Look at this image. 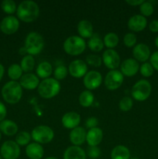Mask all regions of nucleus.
<instances>
[{"label": "nucleus", "mask_w": 158, "mask_h": 159, "mask_svg": "<svg viewBox=\"0 0 158 159\" xmlns=\"http://www.w3.org/2000/svg\"><path fill=\"white\" fill-rule=\"evenodd\" d=\"M17 18L24 23H32L38 18L40 15V7L38 4L31 0L21 2L17 6Z\"/></svg>", "instance_id": "f257e3e1"}, {"label": "nucleus", "mask_w": 158, "mask_h": 159, "mask_svg": "<svg viewBox=\"0 0 158 159\" xmlns=\"http://www.w3.org/2000/svg\"><path fill=\"white\" fill-rule=\"evenodd\" d=\"M3 99L9 104H16L23 97V88L20 82L9 81L6 82L1 90Z\"/></svg>", "instance_id": "f03ea898"}, {"label": "nucleus", "mask_w": 158, "mask_h": 159, "mask_svg": "<svg viewBox=\"0 0 158 159\" xmlns=\"http://www.w3.org/2000/svg\"><path fill=\"white\" fill-rule=\"evenodd\" d=\"M60 83L54 78L43 79L39 84L37 92L40 97L45 99H50L55 97L60 91Z\"/></svg>", "instance_id": "7ed1b4c3"}, {"label": "nucleus", "mask_w": 158, "mask_h": 159, "mask_svg": "<svg viewBox=\"0 0 158 159\" xmlns=\"http://www.w3.org/2000/svg\"><path fill=\"white\" fill-rule=\"evenodd\" d=\"M24 48L29 55H37L44 48V39L43 36L37 32H30L25 39Z\"/></svg>", "instance_id": "20e7f679"}, {"label": "nucleus", "mask_w": 158, "mask_h": 159, "mask_svg": "<svg viewBox=\"0 0 158 159\" xmlns=\"http://www.w3.org/2000/svg\"><path fill=\"white\" fill-rule=\"evenodd\" d=\"M64 51L71 56H77L81 54L86 48L85 39L79 36H71L64 40L63 44Z\"/></svg>", "instance_id": "39448f33"}, {"label": "nucleus", "mask_w": 158, "mask_h": 159, "mask_svg": "<svg viewBox=\"0 0 158 159\" xmlns=\"http://www.w3.org/2000/svg\"><path fill=\"white\" fill-rule=\"evenodd\" d=\"M151 92L152 85L150 82L146 79H140L132 88V97L138 102H143L150 97Z\"/></svg>", "instance_id": "423d86ee"}, {"label": "nucleus", "mask_w": 158, "mask_h": 159, "mask_svg": "<svg viewBox=\"0 0 158 159\" xmlns=\"http://www.w3.org/2000/svg\"><path fill=\"white\" fill-rule=\"evenodd\" d=\"M31 138L40 144H46L50 143L54 138V132L51 127L46 125H39L33 129Z\"/></svg>", "instance_id": "0eeeda50"}, {"label": "nucleus", "mask_w": 158, "mask_h": 159, "mask_svg": "<svg viewBox=\"0 0 158 159\" xmlns=\"http://www.w3.org/2000/svg\"><path fill=\"white\" fill-rule=\"evenodd\" d=\"M123 81L124 76L120 71L117 69L110 70L105 75L104 83L107 89L114 91L120 88Z\"/></svg>", "instance_id": "6e6552de"}, {"label": "nucleus", "mask_w": 158, "mask_h": 159, "mask_svg": "<svg viewBox=\"0 0 158 159\" xmlns=\"http://www.w3.org/2000/svg\"><path fill=\"white\" fill-rule=\"evenodd\" d=\"M20 153V147L14 141H5L0 148V155L3 159H17Z\"/></svg>", "instance_id": "1a4fd4ad"}, {"label": "nucleus", "mask_w": 158, "mask_h": 159, "mask_svg": "<svg viewBox=\"0 0 158 159\" xmlns=\"http://www.w3.org/2000/svg\"><path fill=\"white\" fill-rule=\"evenodd\" d=\"M102 63L109 70H116L121 65L120 56L114 49H107L102 54Z\"/></svg>", "instance_id": "9d476101"}, {"label": "nucleus", "mask_w": 158, "mask_h": 159, "mask_svg": "<svg viewBox=\"0 0 158 159\" xmlns=\"http://www.w3.org/2000/svg\"><path fill=\"white\" fill-rule=\"evenodd\" d=\"M102 83V76L99 71H90L83 78V84L87 90L92 91L99 88Z\"/></svg>", "instance_id": "9b49d317"}, {"label": "nucleus", "mask_w": 158, "mask_h": 159, "mask_svg": "<svg viewBox=\"0 0 158 159\" xmlns=\"http://www.w3.org/2000/svg\"><path fill=\"white\" fill-rule=\"evenodd\" d=\"M20 28V20L14 16L4 17L0 23V30L5 34L11 35L18 31Z\"/></svg>", "instance_id": "f8f14e48"}, {"label": "nucleus", "mask_w": 158, "mask_h": 159, "mask_svg": "<svg viewBox=\"0 0 158 159\" xmlns=\"http://www.w3.org/2000/svg\"><path fill=\"white\" fill-rule=\"evenodd\" d=\"M68 73L75 79L84 78L88 72V65L85 61L76 59L72 61L68 66Z\"/></svg>", "instance_id": "ddd939ff"}, {"label": "nucleus", "mask_w": 158, "mask_h": 159, "mask_svg": "<svg viewBox=\"0 0 158 159\" xmlns=\"http://www.w3.org/2000/svg\"><path fill=\"white\" fill-rule=\"evenodd\" d=\"M139 71V64L134 58H127L120 65V71L123 76L133 77Z\"/></svg>", "instance_id": "4468645a"}, {"label": "nucleus", "mask_w": 158, "mask_h": 159, "mask_svg": "<svg viewBox=\"0 0 158 159\" xmlns=\"http://www.w3.org/2000/svg\"><path fill=\"white\" fill-rule=\"evenodd\" d=\"M133 55L138 62H147L151 55L150 48L143 43H137L133 49Z\"/></svg>", "instance_id": "2eb2a0df"}, {"label": "nucleus", "mask_w": 158, "mask_h": 159, "mask_svg": "<svg viewBox=\"0 0 158 159\" xmlns=\"http://www.w3.org/2000/svg\"><path fill=\"white\" fill-rule=\"evenodd\" d=\"M81 123V116L76 112H68L61 118V124L65 128L73 130L79 127Z\"/></svg>", "instance_id": "dca6fc26"}, {"label": "nucleus", "mask_w": 158, "mask_h": 159, "mask_svg": "<svg viewBox=\"0 0 158 159\" xmlns=\"http://www.w3.org/2000/svg\"><path fill=\"white\" fill-rule=\"evenodd\" d=\"M128 28L133 32L143 31L147 26V20L140 14L132 16L128 20Z\"/></svg>", "instance_id": "f3484780"}, {"label": "nucleus", "mask_w": 158, "mask_h": 159, "mask_svg": "<svg viewBox=\"0 0 158 159\" xmlns=\"http://www.w3.org/2000/svg\"><path fill=\"white\" fill-rule=\"evenodd\" d=\"M19 82L22 88L24 89L34 90L38 88L40 82L37 75L33 74V73H26L23 75Z\"/></svg>", "instance_id": "a211bd4d"}, {"label": "nucleus", "mask_w": 158, "mask_h": 159, "mask_svg": "<svg viewBox=\"0 0 158 159\" xmlns=\"http://www.w3.org/2000/svg\"><path fill=\"white\" fill-rule=\"evenodd\" d=\"M86 135L87 131L85 130V129L79 126V127L71 130L69 135L70 141L74 146L80 147L86 141Z\"/></svg>", "instance_id": "6ab92c4d"}, {"label": "nucleus", "mask_w": 158, "mask_h": 159, "mask_svg": "<svg viewBox=\"0 0 158 159\" xmlns=\"http://www.w3.org/2000/svg\"><path fill=\"white\" fill-rule=\"evenodd\" d=\"M103 139V131L99 127L89 129L87 132L86 142L88 146H99Z\"/></svg>", "instance_id": "aec40b11"}, {"label": "nucleus", "mask_w": 158, "mask_h": 159, "mask_svg": "<svg viewBox=\"0 0 158 159\" xmlns=\"http://www.w3.org/2000/svg\"><path fill=\"white\" fill-rule=\"evenodd\" d=\"M26 155L29 159H42L44 155V150L41 144L38 143H29L26 148Z\"/></svg>", "instance_id": "412c9836"}, {"label": "nucleus", "mask_w": 158, "mask_h": 159, "mask_svg": "<svg viewBox=\"0 0 158 159\" xmlns=\"http://www.w3.org/2000/svg\"><path fill=\"white\" fill-rule=\"evenodd\" d=\"M77 30L79 37L83 39H89L94 34L92 23L86 20H82L77 23Z\"/></svg>", "instance_id": "4be33fe9"}, {"label": "nucleus", "mask_w": 158, "mask_h": 159, "mask_svg": "<svg viewBox=\"0 0 158 159\" xmlns=\"http://www.w3.org/2000/svg\"><path fill=\"white\" fill-rule=\"evenodd\" d=\"M87 155L85 151L78 146H70L64 153V159H86Z\"/></svg>", "instance_id": "5701e85b"}, {"label": "nucleus", "mask_w": 158, "mask_h": 159, "mask_svg": "<svg viewBox=\"0 0 158 159\" xmlns=\"http://www.w3.org/2000/svg\"><path fill=\"white\" fill-rule=\"evenodd\" d=\"M19 127L16 123L11 120H6L0 122V131L6 136H14L18 133Z\"/></svg>", "instance_id": "b1692460"}, {"label": "nucleus", "mask_w": 158, "mask_h": 159, "mask_svg": "<svg viewBox=\"0 0 158 159\" xmlns=\"http://www.w3.org/2000/svg\"><path fill=\"white\" fill-rule=\"evenodd\" d=\"M53 67L50 63L47 61L40 62L37 65L36 68V74L39 79H46L48 78H50V75L53 74Z\"/></svg>", "instance_id": "393cba45"}, {"label": "nucleus", "mask_w": 158, "mask_h": 159, "mask_svg": "<svg viewBox=\"0 0 158 159\" xmlns=\"http://www.w3.org/2000/svg\"><path fill=\"white\" fill-rule=\"evenodd\" d=\"M111 159H130V151L124 145H117L112 150Z\"/></svg>", "instance_id": "a878e982"}, {"label": "nucleus", "mask_w": 158, "mask_h": 159, "mask_svg": "<svg viewBox=\"0 0 158 159\" xmlns=\"http://www.w3.org/2000/svg\"><path fill=\"white\" fill-rule=\"evenodd\" d=\"M88 48L93 52H100L104 48L103 40L98 34H94L87 43Z\"/></svg>", "instance_id": "bb28decb"}, {"label": "nucleus", "mask_w": 158, "mask_h": 159, "mask_svg": "<svg viewBox=\"0 0 158 159\" xmlns=\"http://www.w3.org/2000/svg\"><path fill=\"white\" fill-rule=\"evenodd\" d=\"M94 101V96L91 91L89 90H84L81 92L78 97V102L79 104L82 107H85L88 108L90 107L93 104Z\"/></svg>", "instance_id": "cd10ccee"}, {"label": "nucleus", "mask_w": 158, "mask_h": 159, "mask_svg": "<svg viewBox=\"0 0 158 159\" xmlns=\"http://www.w3.org/2000/svg\"><path fill=\"white\" fill-rule=\"evenodd\" d=\"M35 58L33 57V56L27 54V55L23 57L20 65L23 72L29 73V71H33V68H35Z\"/></svg>", "instance_id": "c85d7f7f"}, {"label": "nucleus", "mask_w": 158, "mask_h": 159, "mask_svg": "<svg viewBox=\"0 0 158 159\" xmlns=\"http://www.w3.org/2000/svg\"><path fill=\"white\" fill-rule=\"evenodd\" d=\"M103 42L104 46L106 47L108 49H114L119 44V36L115 33H108L104 37Z\"/></svg>", "instance_id": "c756f323"}, {"label": "nucleus", "mask_w": 158, "mask_h": 159, "mask_svg": "<svg viewBox=\"0 0 158 159\" xmlns=\"http://www.w3.org/2000/svg\"><path fill=\"white\" fill-rule=\"evenodd\" d=\"M23 70L18 64H12L8 68V76L12 81L20 80L23 76Z\"/></svg>", "instance_id": "7c9ffc66"}, {"label": "nucleus", "mask_w": 158, "mask_h": 159, "mask_svg": "<svg viewBox=\"0 0 158 159\" xmlns=\"http://www.w3.org/2000/svg\"><path fill=\"white\" fill-rule=\"evenodd\" d=\"M1 8L3 12L9 16H12L17 10L16 3L12 0H4L2 2Z\"/></svg>", "instance_id": "2f4dec72"}, {"label": "nucleus", "mask_w": 158, "mask_h": 159, "mask_svg": "<svg viewBox=\"0 0 158 159\" xmlns=\"http://www.w3.org/2000/svg\"><path fill=\"white\" fill-rule=\"evenodd\" d=\"M31 134L27 131H20L15 135V141L19 146H27L31 140Z\"/></svg>", "instance_id": "473e14b6"}, {"label": "nucleus", "mask_w": 158, "mask_h": 159, "mask_svg": "<svg viewBox=\"0 0 158 159\" xmlns=\"http://www.w3.org/2000/svg\"><path fill=\"white\" fill-rule=\"evenodd\" d=\"M139 11H140V15L143 16H150L153 13V6L151 2L144 1L142 4L139 6Z\"/></svg>", "instance_id": "72a5a7b5"}, {"label": "nucleus", "mask_w": 158, "mask_h": 159, "mask_svg": "<svg viewBox=\"0 0 158 159\" xmlns=\"http://www.w3.org/2000/svg\"><path fill=\"white\" fill-rule=\"evenodd\" d=\"M53 74H54V79H55L56 80H63V79H64L65 78L67 77V75H68V68H67L65 65H60L54 69Z\"/></svg>", "instance_id": "f704fd0d"}, {"label": "nucleus", "mask_w": 158, "mask_h": 159, "mask_svg": "<svg viewBox=\"0 0 158 159\" xmlns=\"http://www.w3.org/2000/svg\"><path fill=\"white\" fill-rule=\"evenodd\" d=\"M133 106V100L129 96H124L119 101V110L122 112H128L132 109Z\"/></svg>", "instance_id": "c9c22d12"}, {"label": "nucleus", "mask_w": 158, "mask_h": 159, "mask_svg": "<svg viewBox=\"0 0 158 159\" xmlns=\"http://www.w3.org/2000/svg\"><path fill=\"white\" fill-rule=\"evenodd\" d=\"M139 72L143 77L149 78L153 75L154 69L150 62H144L139 66Z\"/></svg>", "instance_id": "e433bc0d"}, {"label": "nucleus", "mask_w": 158, "mask_h": 159, "mask_svg": "<svg viewBox=\"0 0 158 159\" xmlns=\"http://www.w3.org/2000/svg\"><path fill=\"white\" fill-rule=\"evenodd\" d=\"M85 63L94 68L100 67L102 64V57L96 54H88L85 58Z\"/></svg>", "instance_id": "4c0bfd02"}, {"label": "nucleus", "mask_w": 158, "mask_h": 159, "mask_svg": "<svg viewBox=\"0 0 158 159\" xmlns=\"http://www.w3.org/2000/svg\"><path fill=\"white\" fill-rule=\"evenodd\" d=\"M136 36L133 33H127L123 37V43L127 48H134L136 44Z\"/></svg>", "instance_id": "58836bf2"}, {"label": "nucleus", "mask_w": 158, "mask_h": 159, "mask_svg": "<svg viewBox=\"0 0 158 159\" xmlns=\"http://www.w3.org/2000/svg\"><path fill=\"white\" fill-rule=\"evenodd\" d=\"M86 155L91 159H97L100 157L101 150L98 146H88L87 148Z\"/></svg>", "instance_id": "ea45409f"}, {"label": "nucleus", "mask_w": 158, "mask_h": 159, "mask_svg": "<svg viewBox=\"0 0 158 159\" xmlns=\"http://www.w3.org/2000/svg\"><path fill=\"white\" fill-rule=\"evenodd\" d=\"M98 124H99V120L96 117L94 116H91V117H88V119L85 121V126H86L87 128L88 129H92L94 127H97Z\"/></svg>", "instance_id": "a19ab883"}, {"label": "nucleus", "mask_w": 158, "mask_h": 159, "mask_svg": "<svg viewBox=\"0 0 158 159\" xmlns=\"http://www.w3.org/2000/svg\"><path fill=\"white\" fill-rule=\"evenodd\" d=\"M150 63L153 66V69L158 71V51H155L150 55Z\"/></svg>", "instance_id": "79ce46f5"}, {"label": "nucleus", "mask_w": 158, "mask_h": 159, "mask_svg": "<svg viewBox=\"0 0 158 159\" xmlns=\"http://www.w3.org/2000/svg\"><path fill=\"white\" fill-rule=\"evenodd\" d=\"M7 115V109L5 104L0 101V122L4 120Z\"/></svg>", "instance_id": "37998d69"}, {"label": "nucleus", "mask_w": 158, "mask_h": 159, "mask_svg": "<svg viewBox=\"0 0 158 159\" xmlns=\"http://www.w3.org/2000/svg\"><path fill=\"white\" fill-rule=\"evenodd\" d=\"M149 29L151 32L157 33L158 32V20H152L149 24Z\"/></svg>", "instance_id": "c03bdc74"}, {"label": "nucleus", "mask_w": 158, "mask_h": 159, "mask_svg": "<svg viewBox=\"0 0 158 159\" xmlns=\"http://www.w3.org/2000/svg\"><path fill=\"white\" fill-rule=\"evenodd\" d=\"M143 2V0H126L125 2L132 6H139Z\"/></svg>", "instance_id": "a18cd8bd"}, {"label": "nucleus", "mask_w": 158, "mask_h": 159, "mask_svg": "<svg viewBox=\"0 0 158 159\" xmlns=\"http://www.w3.org/2000/svg\"><path fill=\"white\" fill-rule=\"evenodd\" d=\"M4 73H5V68L1 63H0V82L1 80L2 79L3 75H4Z\"/></svg>", "instance_id": "49530a36"}, {"label": "nucleus", "mask_w": 158, "mask_h": 159, "mask_svg": "<svg viewBox=\"0 0 158 159\" xmlns=\"http://www.w3.org/2000/svg\"><path fill=\"white\" fill-rule=\"evenodd\" d=\"M19 53H20L21 55H23V57H24V56H26V55H27V54H28L27 52H26V48H25L24 47H22V48H20V51H19Z\"/></svg>", "instance_id": "de8ad7c7"}, {"label": "nucleus", "mask_w": 158, "mask_h": 159, "mask_svg": "<svg viewBox=\"0 0 158 159\" xmlns=\"http://www.w3.org/2000/svg\"><path fill=\"white\" fill-rule=\"evenodd\" d=\"M155 45H156V48H158V36L156 37V39H155Z\"/></svg>", "instance_id": "09e8293b"}, {"label": "nucleus", "mask_w": 158, "mask_h": 159, "mask_svg": "<svg viewBox=\"0 0 158 159\" xmlns=\"http://www.w3.org/2000/svg\"><path fill=\"white\" fill-rule=\"evenodd\" d=\"M45 159H59L57 158H56V157H53V156H50V157H47V158H46Z\"/></svg>", "instance_id": "8fccbe9b"}, {"label": "nucleus", "mask_w": 158, "mask_h": 159, "mask_svg": "<svg viewBox=\"0 0 158 159\" xmlns=\"http://www.w3.org/2000/svg\"><path fill=\"white\" fill-rule=\"evenodd\" d=\"M1 138H2V133L1 131H0V141H1Z\"/></svg>", "instance_id": "3c124183"}, {"label": "nucleus", "mask_w": 158, "mask_h": 159, "mask_svg": "<svg viewBox=\"0 0 158 159\" xmlns=\"http://www.w3.org/2000/svg\"><path fill=\"white\" fill-rule=\"evenodd\" d=\"M130 159H139V158H130Z\"/></svg>", "instance_id": "603ef678"}, {"label": "nucleus", "mask_w": 158, "mask_h": 159, "mask_svg": "<svg viewBox=\"0 0 158 159\" xmlns=\"http://www.w3.org/2000/svg\"><path fill=\"white\" fill-rule=\"evenodd\" d=\"M0 159H2V156H1V155H0Z\"/></svg>", "instance_id": "864d4df0"}]
</instances>
